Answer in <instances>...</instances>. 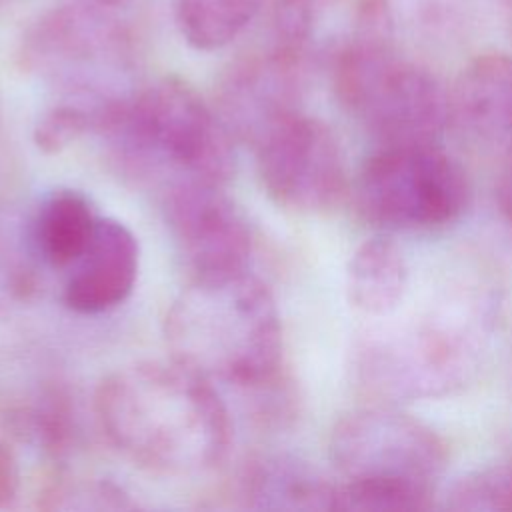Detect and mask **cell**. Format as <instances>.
Returning <instances> with one entry per match:
<instances>
[{"label":"cell","instance_id":"17","mask_svg":"<svg viewBox=\"0 0 512 512\" xmlns=\"http://www.w3.org/2000/svg\"><path fill=\"white\" fill-rule=\"evenodd\" d=\"M264 0H174L182 40L200 52L232 44L256 20Z\"/></svg>","mask_w":512,"mask_h":512},{"label":"cell","instance_id":"12","mask_svg":"<svg viewBox=\"0 0 512 512\" xmlns=\"http://www.w3.org/2000/svg\"><path fill=\"white\" fill-rule=\"evenodd\" d=\"M450 128L482 154L512 158V56L482 54L448 90Z\"/></svg>","mask_w":512,"mask_h":512},{"label":"cell","instance_id":"14","mask_svg":"<svg viewBox=\"0 0 512 512\" xmlns=\"http://www.w3.org/2000/svg\"><path fill=\"white\" fill-rule=\"evenodd\" d=\"M410 290V262L392 238L374 236L356 246L346 268V294L360 316L380 320L394 314Z\"/></svg>","mask_w":512,"mask_h":512},{"label":"cell","instance_id":"23","mask_svg":"<svg viewBox=\"0 0 512 512\" xmlns=\"http://www.w3.org/2000/svg\"><path fill=\"white\" fill-rule=\"evenodd\" d=\"M88 2H94V4H98V6H104V8H120V6H126V4H130V2H134V0H88Z\"/></svg>","mask_w":512,"mask_h":512},{"label":"cell","instance_id":"22","mask_svg":"<svg viewBox=\"0 0 512 512\" xmlns=\"http://www.w3.org/2000/svg\"><path fill=\"white\" fill-rule=\"evenodd\" d=\"M496 202L502 216L512 226V158L504 160V166L496 184Z\"/></svg>","mask_w":512,"mask_h":512},{"label":"cell","instance_id":"19","mask_svg":"<svg viewBox=\"0 0 512 512\" xmlns=\"http://www.w3.org/2000/svg\"><path fill=\"white\" fill-rule=\"evenodd\" d=\"M446 508L512 512V458L476 468L458 478L446 494Z\"/></svg>","mask_w":512,"mask_h":512},{"label":"cell","instance_id":"16","mask_svg":"<svg viewBox=\"0 0 512 512\" xmlns=\"http://www.w3.org/2000/svg\"><path fill=\"white\" fill-rule=\"evenodd\" d=\"M336 490L310 466L286 458H260L242 478V496L254 508L336 510Z\"/></svg>","mask_w":512,"mask_h":512},{"label":"cell","instance_id":"9","mask_svg":"<svg viewBox=\"0 0 512 512\" xmlns=\"http://www.w3.org/2000/svg\"><path fill=\"white\" fill-rule=\"evenodd\" d=\"M266 194L298 214H324L348 194V170L338 136L300 110L284 116L254 146Z\"/></svg>","mask_w":512,"mask_h":512},{"label":"cell","instance_id":"2","mask_svg":"<svg viewBox=\"0 0 512 512\" xmlns=\"http://www.w3.org/2000/svg\"><path fill=\"white\" fill-rule=\"evenodd\" d=\"M356 350V378L378 400L442 398L480 370L494 324L486 288L464 286L408 314L372 320Z\"/></svg>","mask_w":512,"mask_h":512},{"label":"cell","instance_id":"13","mask_svg":"<svg viewBox=\"0 0 512 512\" xmlns=\"http://www.w3.org/2000/svg\"><path fill=\"white\" fill-rule=\"evenodd\" d=\"M140 248L134 232L116 218H98L84 254L70 266L62 300L78 314H102L132 294Z\"/></svg>","mask_w":512,"mask_h":512},{"label":"cell","instance_id":"10","mask_svg":"<svg viewBox=\"0 0 512 512\" xmlns=\"http://www.w3.org/2000/svg\"><path fill=\"white\" fill-rule=\"evenodd\" d=\"M164 214L188 280L248 272L252 232L242 208L224 186L186 182L162 194Z\"/></svg>","mask_w":512,"mask_h":512},{"label":"cell","instance_id":"7","mask_svg":"<svg viewBox=\"0 0 512 512\" xmlns=\"http://www.w3.org/2000/svg\"><path fill=\"white\" fill-rule=\"evenodd\" d=\"M28 72L64 88L70 100L104 106L124 98L118 80L134 62L128 30L94 2L62 4L44 12L22 40Z\"/></svg>","mask_w":512,"mask_h":512},{"label":"cell","instance_id":"21","mask_svg":"<svg viewBox=\"0 0 512 512\" xmlns=\"http://www.w3.org/2000/svg\"><path fill=\"white\" fill-rule=\"evenodd\" d=\"M20 492V464L14 450L0 442V510L12 506Z\"/></svg>","mask_w":512,"mask_h":512},{"label":"cell","instance_id":"8","mask_svg":"<svg viewBox=\"0 0 512 512\" xmlns=\"http://www.w3.org/2000/svg\"><path fill=\"white\" fill-rule=\"evenodd\" d=\"M328 450L344 480L434 488L448 466L442 436L386 402L340 416L330 432Z\"/></svg>","mask_w":512,"mask_h":512},{"label":"cell","instance_id":"4","mask_svg":"<svg viewBox=\"0 0 512 512\" xmlns=\"http://www.w3.org/2000/svg\"><path fill=\"white\" fill-rule=\"evenodd\" d=\"M164 336L174 360L212 382L262 390L280 380V310L252 272L188 280L166 314Z\"/></svg>","mask_w":512,"mask_h":512},{"label":"cell","instance_id":"20","mask_svg":"<svg viewBox=\"0 0 512 512\" xmlns=\"http://www.w3.org/2000/svg\"><path fill=\"white\" fill-rule=\"evenodd\" d=\"M104 106H90L76 100H64L44 110L38 116L32 130L36 148L44 154H58L66 150L86 132H94L98 112Z\"/></svg>","mask_w":512,"mask_h":512},{"label":"cell","instance_id":"11","mask_svg":"<svg viewBox=\"0 0 512 512\" xmlns=\"http://www.w3.org/2000/svg\"><path fill=\"white\" fill-rule=\"evenodd\" d=\"M298 62V56L274 48L226 72L216 96V114L236 140L254 148L268 128L298 110Z\"/></svg>","mask_w":512,"mask_h":512},{"label":"cell","instance_id":"18","mask_svg":"<svg viewBox=\"0 0 512 512\" xmlns=\"http://www.w3.org/2000/svg\"><path fill=\"white\" fill-rule=\"evenodd\" d=\"M434 506V488L376 482L344 480L336 490V510L360 512H420Z\"/></svg>","mask_w":512,"mask_h":512},{"label":"cell","instance_id":"3","mask_svg":"<svg viewBox=\"0 0 512 512\" xmlns=\"http://www.w3.org/2000/svg\"><path fill=\"white\" fill-rule=\"evenodd\" d=\"M118 172L162 186H226L236 172V138L204 98L180 78H160L110 102L96 120Z\"/></svg>","mask_w":512,"mask_h":512},{"label":"cell","instance_id":"1","mask_svg":"<svg viewBox=\"0 0 512 512\" xmlns=\"http://www.w3.org/2000/svg\"><path fill=\"white\" fill-rule=\"evenodd\" d=\"M94 412L126 460L162 476L208 472L232 446V418L214 382L172 356L112 370L96 388Z\"/></svg>","mask_w":512,"mask_h":512},{"label":"cell","instance_id":"5","mask_svg":"<svg viewBox=\"0 0 512 512\" xmlns=\"http://www.w3.org/2000/svg\"><path fill=\"white\" fill-rule=\"evenodd\" d=\"M332 84L340 106L382 146L436 142L450 128L448 90L430 70L382 46L342 48Z\"/></svg>","mask_w":512,"mask_h":512},{"label":"cell","instance_id":"6","mask_svg":"<svg viewBox=\"0 0 512 512\" xmlns=\"http://www.w3.org/2000/svg\"><path fill=\"white\" fill-rule=\"evenodd\" d=\"M358 214L386 232H430L456 222L470 202L462 164L436 142L384 144L352 184Z\"/></svg>","mask_w":512,"mask_h":512},{"label":"cell","instance_id":"15","mask_svg":"<svg viewBox=\"0 0 512 512\" xmlns=\"http://www.w3.org/2000/svg\"><path fill=\"white\" fill-rule=\"evenodd\" d=\"M98 216L88 196L76 188H54L38 204L32 242L50 268H70L88 248Z\"/></svg>","mask_w":512,"mask_h":512}]
</instances>
